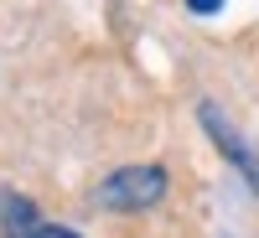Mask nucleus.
<instances>
[{
	"label": "nucleus",
	"instance_id": "f257e3e1",
	"mask_svg": "<svg viewBox=\"0 0 259 238\" xmlns=\"http://www.w3.org/2000/svg\"><path fill=\"white\" fill-rule=\"evenodd\" d=\"M166 197V171L161 166H119L99 181V207L109 212H145Z\"/></svg>",
	"mask_w": 259,
	"mask_h": 238
},
{
	"label": "nucleus",
	"instance_id": "f03ea898",
	"mask_svg": "<svg viewBox=\"0 0 259 238\" xmlns=\"http://www.w3.org/2000/svg\"><path fill=\"white\" fill-rule=\"evenodd\" d=\"M202 129L212 135V145L223 150V161H233V166H239V176L259 192V150H254V145L239 135V129L223 119V109H218V104H202Z\"/></svg>",
	"mask_w": 259,
	"mask_h": 238
},
{
	"label": "nucleus",
	"instance_id": "7ed1b4c3",
	"mask_svg": "<svg viewBox=\"0 0 259 238\" xmlns=\"http://www.w3.org/2000/svg\"><path fill=\"white\" fill-rule=\"evenodd\" d=\"M0 238H78L68 228H57V223H36V212L31 202H16V197H0Z\"/></svg>",
	"mask_w": 259,
	"mask_h": 238
},
{
	"label": "nucleus",
	"instance_id": "20e7f679",
	"mask_svg": "<svg viewBox=\"0 0 259 238\" xmlns=\"http://www.w3.org/2000/svg\"><path fill=\"white\" fill-rule=\"evenodd\" d=\"M187 11H197V16H218L223 0H187Z\"/></svg>",
	"mask_w": 259,
	"mask_h": 238
}]
</instances>
